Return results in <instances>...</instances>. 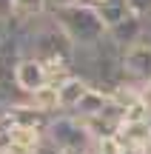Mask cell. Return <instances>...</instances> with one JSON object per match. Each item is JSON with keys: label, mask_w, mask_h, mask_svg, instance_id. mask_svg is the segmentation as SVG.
Wrapping results in <instances>:
<instances>
[{"label": "cell", "mask_w": 151, "mask_h": 154, "mask_svg": "<svg viewBox=\"0 0 151 154\" xmlns=\"http://www.w3.org/2000/svg\"><path fill=\"white\" fill-rule=\"evenodd\" d=\"M26 103L32 106V109L43 111V114H49V117L60 114V91H57V83H49V86L37 88L34 94L26 97Z\"/></svg>", "instance_id": "obj_9"}, {"label": "cell", "mask_w": 151, "mask_h": 154, "mask_svg": "<svg viewBox=\"0 0 151 154\" xmlns=\"http://www.w3.org/2000/svg\"><path fill=\"white\" fill-rule=\"evenodd\" d=\"M89 88L91 86L83 80V77H77V74L63 77V80L57 83V91H60V114H71V111L80 106V100L86 97Z\"/></svg>", "instance_id": "obj_7"}, {"label": "cell", "mask_w": 151, "mask_h": 154, "mask_svg": "<svg viewBox=\"0 0 151 154\" xmlns=\"http://www.w3.org/2000/svg\"><path fill=\"white\" fill-rule=\"evenodd\" d=\"M146 43H151V17L146 20Z\"/></svg>", "instance_id": "obj_16"}, {"label": "cell", "mask_w": 151, "mask_h": 154, "mask_svg": "<svg viewBox=\"0 0 151 154\" xmlns=\"http://www.w3.org/2000/svg\"><path fill=\"white\" fill-rule=\"evenodd\" d=\"M51 17H54V23L66 32V37L74 43V49L94 46V43H100V40L108 34V26L100 17V11L89 9V6H80V3L51 11Z\"/></svg>", "instance_id": "obj_1"}, {"label": "cell", "mask_w": 151, "mask_h": 154, "mask_svg": "<svg viewBox=\"0 0 151 154\" xmlns=\"http://www.w3.org/2000/svg\"><path fill=\"white\" fill-rule=\"evenodd\" d=\"M46 143H51L60 154H86L94 143L86 123L74 114H54L46 128Z\"/></svg>", "instance_id": "obj_2"}, {"label": "cell", "mask_w": 151, "mask_h": 154, "mask_svg": "<svg viewBox=\"0 0 151 154\" xmlns=\"http://www.w3.org/2000/svg\"><path fill=\"white\" fill-rule=\"evenodd\" d=\"M11 17H14V0H0V20L11 23Z\"/></svg>", "instance_id": "obj_12"}, {"label": "cell", "mask_w": 151, "mask_h": 154, "mask_svg": "<svg viewBox=\"0 0 151 154\" xmlns=\"http://www.w3.org/2000/svg\"><path fill=\"white\" fill-rule=\"evenodd\" d=\"M49 14V3L46 0H14V17H11V26L14 23H29L37 20V17Z\"/></svg>", "instance_id": "obj_10"}, {"label": "cell", "mask_w": 151, "mask_h": 154, "mask_svg": "<svg viewBox=\"0 0 151 154\" xmlns=\"http://www.w3.org/2000/svg\"><path fill=\"white\" fill-rule=\"evenodd\" d=\"M14 80H17V88L29 97V94H34L37 88L49 86L51 77H49V69H46L37 57H23V60L17 63V69H14Z\"/></svg>", "instance_id": "obj_4"}, {"label": "cell", "mask_w": 151, "mask_h": 154, "mask_svg": "<svg viewBox=\"0 0 151 154\" xmlns=\"http://www.w3.org/2000/svg\"><path fill=\"white\" fill-rule=\"evenodd\" d=\"M108 37L125 51V49H131V46H137V43L146 40V20L128 11L120 23H114V26L108 29Z\"/></svg>", "instance_id": "obj_6"}, {"label": "cell", "mask_w": 151, "mask_h": 154, "mask_svg": "<svg viewBox=\"0 0 151 154\" xmlns=\"http://www.w3.org/2000/svg\"><path fill=\"white\" fill-rule=\"evenodd\" d=\"M108 106H111V94H108V91H100V88H89V91H86V97L80 100V106L71 111V114H74V117H80V120H89V117L103 114Z\"/></svg>", "instance_id": "obj_8"}, {"label": "cell", "mask_w": 151, "mask_h": 154, "mask_svg": "<svg viewBox=\"0 0 151 154\" xmlns=\"http://www.w3.org/2000/svg\"><path fill=\"white\" fill-rule=\"evenodd\" d=\"M123 74L128 83L146 86L151 83V43H137L123 51Z\"/></svg>", "instance_id": "obj_3"}, {"label": "cell", "mask_w": 151, "mask_h": 154, "mask_svg": "<svg viewBox=\"0 0 151 154\" xmlns=\"http://www.w3.org/2000/svg\"><path fill=\"white\" fill-rule=\"evenodd\" d=\"M11 34V23H6V20H0V43H3L6 37Z\"/></svg>", "instance_id": "obj_15"}, {"label": "cell", "mask_w": 151, "mask_h": 154, "mask_svg": "<svg viewBox=\"0 0 151 154\" xmlns=\"http://www.w3.org/2000/svg\"><path fill=\"white\" fill-rule=\"evenodd\" d=\"M49 3V11H57V9H66V6H74L77 0H46Z\"/></svg>", "instance_id": "obj_13"}, {"label": "cell", "mask_w": 151, "mask_h": 154, "mask_svg": "<svg viewBox=\"0 0 151 154\" xmlns=\"http://www.w3.org/2000/svg\"><path fill=\"white\" fill-rule=\"evenodd\" d=\"M125 154H143L151 143V120H123L120 131L114 134Z\"/></svg>", "instance_id": "obj_5"}, {"label": "cell", "mask_w": 151, "mask_h": 154, "mask_svg": "<svg viewBox=\"0 0 151 154\" xmlns=\"http://www.w3.org/2000/svg\"><path fill=\"white\" fill-rule=\"evenodd\" d=\"M77 3H80V6H89V9H97V11H100L103 6H106V3H111V0H77Z\"/></svg>", "instance_id": "obj_14"}, {"label": "cell", "mask_w": 151, "mask_h": 154, "mask_svg": "<svg viewBox=\"0 0 151 154\" xmlns=\"http://www.w3.org/2000/svg\"><path fill=\"white\" fill-rule=\"evenodd\" d=\"M125 6H128L131 14L143 17V20H148V17H151V0H125Z\"/></svg>", "instance_id": "obj_11"}]
</instances>
